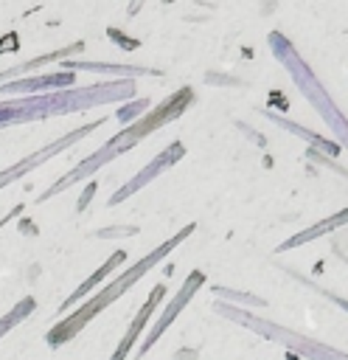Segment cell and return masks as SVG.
<instances>
[{
	"mask_svg": "<svg viewBox=\"0 0 348 360\" xmlns=\"http://www.w3.org/2000/svg\"><path fill=\"white\" fill-rule=\"evenodd\" d=\"M160 295H163V287H154L152 290V298L143 304V309H140V315L132 321V326H129V332H126V338L118 343V349H115V354H112V360H123L126 354H129V349H132V343H135V338H138V332L143 329V323L149 321V315H152V309H154V304L160 301Z\"/></svg>",
	"mask_w": 348,
	"mask_h": 360,
	"instance_id": "obj_6",
	"label": "cell"
},
{
	"mask_svg": "<svg viewBox=\"0 0 348 360\" xmlns=\"http://www.w3.org/2000/svg\"><path fill=\"white\" fill-rule=\"evenodd\" d=\"M20 211H22V205H17V208H11V211H8V214H3V217H0V228H3V225H6V222H11V219H14V217H17V214H20Z\"/></svg>",
	"mask_w": 348,
	"mask_h": 360,
	"instance_id": "obj_9",
	"label": "cell"
},
{
	"mask_svg": "<svg viewBox=\"0 0 348 360\" xmlns=\"http://www.w3.org/2000/svg\"><path fill=\"white\" fill-rule=\"evenodd\" d=\"M76 82V76L70 70H56V73H45V76H28V79H11L6 84H0V96H8V93H53L59 87H70Z\"/></svg>",
	"mask_w": 348,
	"mask_h": 360,
	"instance_id": "obj_5",
	"label": "cell"
},
{
	"mask_svg": "<svg viewBox=\"0 0 348 360\" xmlns=\"http://www.w3.org/2000/svg\"><path fill=\"white\" fill-rule=\"evenodd\" d=\"M34 307H36V301H34L31 295H25L22 301H17V304H14V307L0 318V340H3V338H6L17 323H22V321L34 312Z\"/></svg>",
	"mask_w": 348,
	"mask_h": 360,
	"instance_id": "obj_8",
	"label": "cell"
},
{
	"mask_svg": "<svg viewBox=\"0 0 348 360\" xmlns=\"http://www.w3.org/2000/svg\"><path fill=\"white\" fill-rule=\"evenodd\" d=\"M182 236H185V233L174 236L171 242L160 245L154 253L143 256V259H140L135 267H129L126 273H121V276H118L112 284H107V287H104V290H98V292H95V295L87 301V304H81V307H79L73 315L62 318V321H59V323H56V326L48 332V346H53V349H56V346L67 343L70 338H76V332H79L81 326H87V323H90V321H93V318H95V315H98L104 307H109L115 298H121V295H123V292H126V290H129V287H132V284H135V281H138V278H140V276H143V273H146V270H149V267H152L157 259H163V256L171 250V245H174V242H180Z\"/></svg>",
	"mask_w": 348,
	"mask_h": 360,
	"instance_id": "obj_3",
	"label": "cell"
},
{
	"mask_svg": "<svg viewBox=\"0 0 348 360\" xmlns=\"http://www.w3.org/2000/svg\"><path fill=\"white\" fill-rule=\"evenodd\" d=\"M93 191H95V183H90V186H87V191H84V197L79 200V211H81V208L87 205V200H90V194H93Z\"/></svg>",
	"mask_w": 348,
	"mask_h": 360,
	"instance_id": "obj_10",
	"label": "cell"
},
{
	"mask_svg": "<svg viewBox=\"0 0 348 360\" xmlns=\"http://www.w3.org/2000/svg\"><path fill=\"white\" fill-rule=\"evenodd\" d=\"M95 127H101V121H93V124H84L81 129H73V132H67V135H62L59 141H51L48 146H42V149H36V152H31V155H25L22 160H17L14 166H8V169H3L0 172V188H6V186H11L14 180H20L22 174H28L31 169H36V166H42L48 158H53V155H59L62 149H67V146H73L76 141H81L87 132H93Z\"/></svg>",
	"mask_w": 348,
	"mask_h": 360,
	"instance_id": "obj_4",
	"label": "cell"
},
{
	"mask_svg": "<svg viewBox=\"0 0 348 360\" xmlns=\"http://www.w3.org/2000/svg\"><path fill=\"white\" fill-rule=\"evenodd\" d=\"M129 93H132V82H101V84H90V87L53 90V93L0 101V129L28 124V121H42V118H51V115L79 112V110H87V107H95V104L118 101Z\"/></svg>",
	"mask_w": 348,
	"mask_h": 360,
	"instance_id": "obj_1",
	"label": "cell"
},
{
	"mask_svg": "<svg viewBox=\"0 0 348 360\" xmlns=\"http://www.w3.org/2000/svg\"><path fill=\"white\" fill-rule=\"evenodd\" d=\"M185 98H188V96H174V98H168V101H166L160 110H154V112H149L146 118H140L135 127H129V129L118 132V135H115L109 143H104L98 152H93L87 160H81L76 169H70V172H67L65 177H59L53 186H48V188H45V191L36 197V202H45L48 197H53V194H59V191L70 188V186H73V183H79L81 177L93 174V172H95L101 163H107V160H112L115 155H121L123 149L135 146V143H138L140 138H146V135H149L154 127H160V124H166L168 118H174V115H177V110H180V101L185 104Z\"/></svg>",
	"mask_w": 348,
	"mask_h": 360,
	"instance_id": "obj_2",
	"label": "cell"
},
{
	"mask_svg": "<svg viewBox=\"0 0 348 360\" xmlns=\"http://www.w3.org/2000/svg\"><path fill=\"white\" fill-rule=\"evenodd\" d=\"M121 262H123V250L112 253V256L104 262V267H98V273H93V276H90V278H87V281H84V284H81V287H79V290H76V292H73V295H70V298L62 304V309H59V312H65L70 304H76L79 298H84V295H87V292H90V290H93V287H95L101 278H107V276H109V270H112V267H118Z\"/></svg>",
	"mask_w": 348,
	"mask_h": 360,
	"instance_id": "obj_7",
	"label": "cell"
}]
</instances>
